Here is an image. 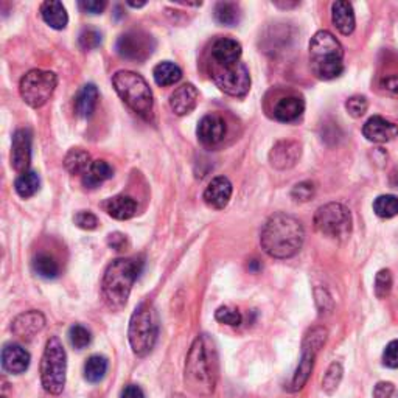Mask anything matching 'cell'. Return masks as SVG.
Returning a JSON list of instances; mask_svg holds the SVG:
<instances>
[{
  "mask_svg": "<svg viewBox=\"0 0 398 398\" xmlns=\"http://www.w3.org/2000/svg\"><path fill=\"white\" fill-rule=\"evenodd\" d=\"M218 380V355L213 341L201 334L190 347L185 360L184 383L198 397H210L215 392Z\"/></svg>",
  "mask_w": 398,
  "mask_h": 398,
  "instance_id": "1",
  "label": "cell"
},
{
  "mask_svg": "<svg viewBox=\"0 0 398 398\" xmlns=\"http://www.w3.org/2000/svg\"><path fill=\"white\" fill-rule=\"evenodd\" d=\"M303 240L305 230L302 223L288 213H276L264 223L260 243L263 251L274 259H291L298 254Z\"/></svg>",
  "mask_w": 398,
  "mask_h": 398,
  "instance_id": "2",
  "label": "cell"
},
{
  "mask_svg": "<svg viewBox=\"0 0 398 398\" xmlns=\"http://www.w3.org/2000/svg\"><path fill=\"white\" fill-rule=\"evenodd\" d=\"M144 269V260L139 257L132 259H117L105 271L101 282L103 300L114 311H120L128 303L132 285Z\"/></svg>",
  "mask_w": 398,
  "mask_h": 398,
  "instance_id": "3",
  "label": "cell"
},
{
  "mask_svg": "<svg viewBox=\"0 0 398 398\" xmlns=\"http://www.w3.org/2000/svg\"><path fill=\"white\" fill-rule=\"evenodd\" d=\"M310 62L319 80L329 81L344 72V49L330 31L321 30L311 37Z\"/></svg>",
  "mask_w": 398,
  "mask_h": 398,
  "instance_id": "4",
  "label": "cell"
},
{
  "mask_svg": "<svg viewBox=\"0 0 398 398\" xmlns=\"http://www.w3.org/2000/svg\"><path fill=\"white\" fill-rule=\"evenodd\" d=\"M112 86L132 111L146 120L151 119L154 106L153 92L142 75L131 70H119L112 76Z\"/></svg>",
  "mask_w": 398,
  "mask_h": 398,
  "instance_id": "5",
  "label": "cell"
},
{
  "mask_svg": "<svg viewBox=\"0 0 398 398\" xmlns=\"http://www.w3.org/2000/svg\"><path fill=\"white\" fill-rule=\"evenodd\" d=\"M159 336V322L151 303L142 302L134 310L129 321L128 339L132 352L137 356H146L156 346Z\"/></svg>",
  "mask_w": 398,
  "mask_h": 398,
  "instance_id": "6",
  "label": "cell"
},
{
  "mask_svg": "<svg viewBox=\"0 0 398 398\" xmlns=\"http://www.w3.org/2000/svg\"><path fill=\"white\" fill-rule=\"evenodd\" d=\"M67 372V355L62 347V342L52 336L47 341L44 355L41 360V383L47 392L59 395L66 386Z\"/></svg>",
  "mask_w": 398,
  "mask_h": 398,
  "instance_id": "7",
  "label": "cell"
},
{
  "mask_svg": "<svg viewBox=\"0 0 398 398\" xmlns=\"http://www.w3.org/2000/svg\"><path fill=\"white\" fill-rule=\"evenodd\" d=\"M58 84V76L50 70L35 69L22 76L19 92L22 100L30 107H42L53 95Z\"/></svg>",
  "mask_w": 398,
  "mask_h": 398,
  "instance_id": "8",
  "label": "cell"
},
{
  "mask_svg": "<svg viewBox=\"0 0 398 398\" xmlns=\"http://www.w3.org/2000/svg\"><path fill=\"white\" fill-rule=\"evenodd\" d=\"M315 228L329 238H347L352 232V215L350 210L339 202H329L317 209L315 215Z\"/></svg>",
  "mask_w": 398,
  "mask_h": 398,
  "instance_id": "9",
  "label": "cell"
},
{
  "mask_svg": "<svg viewBox=\"0 0 398 398\" xmlns=\"http://www.w3.org/2000/svg\"><path fill=\"white\" fill-rule=\"evenodd\" d=\"M327 330L324 327H315V329L308 330V333L305 334L302 342V358L300 363L295 369L291 385H290V391L291 392H299L303 389V386L307 385V381L313 372L315 368V361L316 356L319 353L327 341Z\"/></svg>",
  "mask_w": 398,
  "mask_h": 398,
  "instance_id": "10",
  "label": "cell"
},
{
  "mask_svg": "<svg viewBox=\"0 0 398 398\" xmlns=\"http://www.w3.org/2000/svg\"><path fill=\"white\" fill-rule=\"evenodd\" d=\"M213 81L230 97H245L251 89V75L243 62L232 66H220L213 70Z\"/></svg>",
  "mask_w": 398,
  "mask_h": 398,
  "instance_id": "11",
  "label": "cell"
},
{
  "mask_svg": "<svg viewBox=\"0 0 398 398\" xmlns=\"http://www.w3.org/2000/svg\"><path fill=\"white\" fill-rule=\"evenodd\" d=\"M156 49V41L151 35L142 30H132L117 39L115 52L123 59L144 62L151 57Z\"/></svg>",
  "mask_w": 398,
  "mask_h": 398,
  "instance_id": "12",
  "label": "cell"
},
{
  "mask_svg": "<svg viewBox=\"0 0 398 398\" xmlns=\"http://www.w3.org/2000/svg\"><path fill=\"white\" fill-rule=\"evenodd\" d=\"M302 146L294 140H280L269 153L271 165L277 170H290L299 162Z\"/></svg>",
  "mask_w": 398,
  "mask_h": 398,
  "instance_id": "13",
  "label": "cell"
},
{
  "mask_svg": "<svg viewBox=\"0 0 398 398\" xmlns=\"http://www.w3.org/2000/svg\"><path fill=\"white\" fill-rule=\"evenodd\" d=\"M31 162V132L30 129H18L13 136L11 145V167L25 173Z\"/></svg>",
  "mask_w": 398,
  "mask_h": 398,
  "instance_id": "14",
  "label": "cell"
},
{
  "mask_svg": "<svg viewBox=\"0 0 398 398\" xmlns=\"http://www.w3.org/2000/svg\"><path fill=\"white\" fill-rule=\"evenodd\" d=\"M45 317L41 311L30 310L19 315L11 324V332L22 341H31L44 329Z\"/></svg>",
  "mask_w": 398,
  "mask_h": 398,
  "instance_id": "15",
  "label": "cell"
},
{
  "mask_svg": "<svg viewBox=\"0 0 398 398\" xmlns=\"http://www.w3.org/2000/svg\"><path fill=\"white\" fill-rule=\"evenodd\" d=\"M363 134L369 142L386 144L398 136V127L395 123L383 119V117L373 115L364 123Z\"/></svg>",
  "mask_w": 398,
  "mask_h": 398,
  "instance_id": "16",
  "label": "cell"
},
{
  "mask_svg": "<svg viewBox=\"0 0 398 398\" xmlns=\"http://www.w3.org/2000/svg\"><path fill=\"white\" fill-rule=\"evenodd\" d=\"M226 122L221 119L220 115L216 114H209L206 117H202L201 122L198 123L197 134L201 144H204L207 146H213L216 144H220L226 136Z\"/></svg>",
  "mask_w": 398,
  "mask_h": 398,
  "instance_id": "17",
  "label": "cell"
},
{
  "mask_svg": "<svg viewBox=\"0 0 398 398\" xmlns=\"http://www.w3.org/2000/svg\"><path fill=\"white\" fill-rule=\"evenodd\" d=\"M232 198V184L226 176H218L210 181L204 192V201L209 207L221 210Z\"/></svg>",
  "mask_w": 398,
  "mask_h": 398,
  "instance_id": "18",
  "label": "cell"
},
{
  "mask_svg": "<svg viewBox=\"0 0 398 398\" xmlns=\"http://www.w3.org/2000/svg\"><path fill=\"white\" fill-rule=\"evenodd\" d=\"M198 89L193 84H182L170 97V107L176 115L182 117L190 114L198 105Z\"/></svg>",
  "mask_w": 398,
  "mask_h": 398,
  "instance_id": "19",
  "label": "cell"
},
{
  "mask_svg": "<svg viewBox=\"0 0 398 398\" xmlns=\"http://www.w3.org/2000/svg\"><path fill=\"white\" fill-rule=\"evenodd\" d=\"M30 365V353L19 344H6L2 350V369L13 375L23 373Z\"/></svg>",
  "mask_w": 398,
  "mask_h": 398,
  "instance_id": "20",
  "label": "cell"
},
{
  "mask_svg": "<svg viewBox=\"0 0 398 398\" xmlns=\"http://www.w3.org/2000/svg\"><path fill=\"white\" fill-rule=\"evenodd\" d=\"M241 53V44L232 37H220L216 39L212 45V57L220 66H232L240 62Z\"/></svg>",
  "mask_w": 398,
  "mask_h": 398,
  "instance_id": "21",
  "label": "cell"
},
{
  "mask_svg": "<svg viewBox=\"0 0 398 398\" xmlns=\"http://www.w3.org/2000/svg\"><path fill=\"white\" fill-rule=\"evenodd\" d=\"M103 207L109 216L120 221L131 220L137 213V202L128 194H117L114 198H109Z\"/></svg>",
  "mask_w": 398,
  "mask_h": 398,
  "instance_id": "22",
  "label": "cell"
},
{
  "mask_svg": "<svg viewBox=\"0 0 398 398\" xmlns=\"http://www.w3.org/2000/svg\"><path fill=\"white\" fill-rule=\"evenodd\" d=\"M100 100V92L95 84H86L75 97V114L81 119H90L95 112Z\"/></svg>",
  "mask_w": 398,
  "mask_h": 398,
  "instance_id": "23",
  "label": "cell"
},
{
  "mask_svg": "<svg viewBox=\"0 0 398 398\" xmlns=\"http://www.w3.org/2000/svg\"><path fill=\"white\" fill-rule=\"evenodd\" d=\"M332 21L334 27L338 28L339 33L342 35H352L355 30V11L353 6L350 2H344V0H338L332 5Z\"/></svg>",
  "mask_w": 398,
  "mask_h": 398,
  "instance_id": "24",
  "label": "cell"
},
{
  "mask_svg": "<svg viewBox=\"0 0 398 398\" xmlns=\"http://www.w3.org/2000/svg\"><path fill=\"white\" fill-rule=\"evenodd\" d=\"M303 111H305V101L300 97L290 95L279 100V103L274 107V117L279 122L291 123L299 120Z\"/></svg>",
  "mask_w": 398,
  "mask_h": 398,
  "instance_id": "25",
  "label": "cell"
},
{
  "mask_svg": "<svg viewBox=\"0 0 398 398\" xmlns=\"http://www.w3.org/2000/svg\"><path fill=\"white\" fill-rule=\"evenodd\" d=\"M41 16L47 25L54 30H64L67 27L69 16L64 5L54 0H47L41 5Z\"/></svg>",
  "mask_w": 398,
  "mask_h": 398,
  "instance_id": "26",
  "label": "cell"
},
{
  "mask_svg": "<svg viewBox=\"0 0 398 398\" xmlns=\"http://www.w3.org/2000/svg\"><path fill=\"white\" fill-rule=\"evenodd\" d=\"M114 176V168L109 165V163L103 159L93 160L90 163L89 170L86 171V175L83 176V184L86 189H97L98 185L106 182L107 179H111Z\"/></svg>",
  "mask_w": 398,
  "mask_h": 398,
  "instance_id": "27",
  "label": "cell"
},
{
  "mask_svg": "<svg viewBox=\"0 0 398 398\" xmlns=\"http://www.w3.org/2000/svg\"><path fill=\"white\" fill-rule=\"evenodd\" d=\"M153 76H154L156 84L162 86V88H167V86H173L177 81H181L182 70H181V67L176 66L175 62L163 61L154 67Z\"/></svg>",
  "mask_w": 398,
  "mask_h": 398,
  "instance_id": "28",
  "label": "cell"
},
{
  "mask_svg": "<svg viewBox=\"0 0 398 398\" xmlns=\"http://www.w3.org/2000/svg\"><path fill=\"white\" fill-rule=\"evenodd\" d=\"M90 156L88 151L81 150V148H72L64 158V168L70 175H86V171L90 167Z\"/></svg>",
  "mask_w": 398,
  "mask_h": 398,
  "instance_id": "29",
  "label": "cell"
},
{
  "mask_svg": "<svg viewBox=\"0 0 398 398\" xmlns=\"http://www.w3.org/2000/svg\"><path fill=\"white\" fill-rule=\"evenodd\" d=\"M215 21L224 27H235L241 21V10L235 2H218L213 8Z\"/></svg>",
  "mask_w": 398,
  "mask_h": 398,
  "instance_id": "30",
  "label": "cell"
},
{
  "mask_svg": "<svg viewBox=\"0 0 398 398\" xmlns=\"http://www.w3.org/2000/svg\"><path fill=\"white\" fill-rule=\"evenodd\" d=\"M39 187H41V179H39V175L36 173V171H30V170L25 171V173H21L14 182L16 193H18L19 197L23 199H28L33 197V194H36Z\"/></svg>",
  "mask_w": 398,
  "mask_h": 398,
  "instance_id": "31",
  "label": "cell"
},
{
  "mask_svg": "<svg viewBox=\"0 0 398 398\" xmlns=\"http://www.w3.org/2000/svg\"><path fill=\"white\" fill-rule=\"evenodd\" d=\"M107 372V360L101 355H92L84 364V378L89 383H100Z\"/></svg>",
  "mask_w": 398,
  "mask_h": 398,
  "instance_id": "32",
  "label": "cell"
},
{
  "mask_svg": "<svg viewBox=\"0 0 398 398\" xmlns=\"http://www.w3.org/2000/svg\"><path fill=\"white\" fill-rule=\"evenodd\" d=\"M33 271L39 277L53 280L59 276V264L49 254H39L33 260Z\"/></svg>",
  "mask_w": 398,
  "mask_h": 398,
  "instance_id": "33",
  "label": "cell"
},
{
  "mask_svg": "<svg viewBox=\"0 0 398 398\" xmlns=\"http://www.w3.org/2000/svg\"><path fill=\"white\" fill-rule=\"evenodd\" d=\"M373 212L380 218H394L398 215V198L394 194H381L375 201H373Z\"/></svg>",
  "mask_w": 398,
  "mask_h": 398,
  "instance_id": "34",
  "label": "cell"
},
{
  "mask_svg": "<svg viewBox=\"0 0 398 398\" xmlns=\"http://www.w3.org/2000/svg\"><path fill=\"white\" fill-rule=\"evenodd\" d=\"M69 341L76 350H83L90 346L92 334L88 329H86V327H83L80 324H75L70 327V330H69Z\"/></svg>",
  "mask_w": 398,
  "mask_h": 398,
  "instance_id": "35",
  "label": "cell"
},
{
  "mask_svg": "<svg viewBox=\"0 0 398 398\" xmlns=\"http://www.w3.org/2000/svg\"><path fill=\"white\" fill-rule=\"evenodd\" d=\"M101 41H103V36H101L100 31L93 27L84 28L80 33V36H78V44H80V47L84 52L98 49V47L101 45Z\"/></svg>",
  "mask_w": 398,
  "mask_h": 398,
  "instance_id": "36",
  "label": "cell"
},
{
  "mask_svg": "<svg viewBox=\"0 0 398 398\" xmlns=\"http://www.w3.org/2000/svg\"><path fill=\"white\" fill-rule=\"evenodd\" d=\"M342 373H344V370H342V365L339 363H333L330 365L322 380V389L327 394L332 395L336 391L342 380Z\"/></svg>",
  "mask_w": 398,
  "mask_h": 398,
  "instance_id": "37",
  "label": "cell"
},
{
  "mask_svg": "<svg viewBox=\"0 0 398 398\" xmlns=\"http://www.w3.org/2000/svg\"><path fill=\"white\" fill-rule=\"evenodd\" d=\"M373 290H375V295L378 299H386L392 290V274L389 269H381L377 277H375V285H373Z\"/></svg>",
  "mask_w": 398,
  "mask_h": 398,
  "instance_id": "38",
  "label": "cell"
},
{
  "mask_svg": "<svg viewBox=\"0 0 398 398\" xmlns=\"http://www.w3.org/2000/svg\"><path fill=\"white\" fill-rule=\"evenodd\" d=\"M215 319L218 322L226 324V325H230V327H238L243 321V316L238 310L235 308H230V307H220L216 310L215 313Z\"/></svg>",
  "mask_w": 398,
  "mask_h": 398,
  "instance_id": "39",
  "label": "cell"
},
{
  "mask_svg": "<svg viewBox=\"0 0 398 398\" xmlns=\"http://www.w3.org/2000/svg\"><path fill=\"white\" fill-rule=\"evenodd\" d=\"M368 107H369V101L363 95L350 97L346 101L347 112L352 117H355V119H360V117H363L365 114V111H368Z\"/></svg>",
  "mask_w": 398,
  "mask_h": 398,
  "instance_id": "40",
  "label": "cell"
},
{
  "mask_svg": "<svg viewBox=\"0 0 398 398\" xmlns=\"http://www.w3.org/2000/svg\"><path fill=\"white\" fill-rule=\"evenodd\" d=\"M316 187L311 182H300L298 185H294V189L291 190V197L294 201L298 202H307L315 197Z\"/></svg>",
  "mask_w": 398,
  "mask_h": 398,
  "instance_id": "41",
  "label": "cell"
},
{
  "mask_svg": "<svg viewBox=\"0 0 398 398\" xmlns=\"http://www.w3.org/2000/svg\"><path fill=\"white\" fill-rule=\"evenodd\" d=\"M74 221L78 228L83 230H95L98 228V218L92 212H86V210L78 212L74 218Z\"/></svg>",
  "mask_w": 398,
  "mask_h": 398,
  "instance_id": "42",
  "label": "cell"
},
{
  "mask_svg": "<svg viewBox=\"0 0 398 398\" xmlns=\"http://www.w3.org/2000/svg\"><path fill=\"white\" fill-rule=\"evenodd\" d=\"M383 364L389 369H398V341L389 342L383 352Z\"/></svg>",
  "mask_w": 398,
  "mask_h": 398,
  "instance_id": "43",
  "label": "cell"
},
{
  "mask_svg": "<svg viewBox=\"0 0 398 398\" xmlns=\"http://www.w3.org/2000/svg\"><path fill=\"white\" fill-rule=\"evenodd\" d=\"M78 5H80V8L84 13H89V14H101L107 6L105 0H81Z\"/></svg>",
  "mask_w": 398,
  "mask_h": 398,
  "instance_id": "44",
  "label": "cell"
},
{
  "mask_svg": "<svg viewBox=\"0 0 398 398\" xmlns=\"http://www.w3.org/2000/svg\"><path fill=\"white\" fill-rule=\"evenodd\" d=\"M107 245H109V247L115 249V251H123V249L127 247L128 241H127V237H124L123 233L114 232V233H109V235H107Z\"/></svg>",
  "mask_w": 398,
  "mask_h": 398,
  "instance_id": "45",
  "label": "cell"
},
{
  "mask_svg": "<svg viewBox=\"0 0 398 398\" xmlns=\"http://www.w3.org/2000/svg\"><path fill=\"white\" fill-rule=\"evenodd\" d=\"M394 385L387 383V381H381L373 389V397L375 398H391L394 395Z\"/></svg>",
  "mask_w": 398,
  "mask_h": 398,
  "instance_id": "46",
  "label": "cell"
},
{
  "mask_svg": "<svg viewBox=\"0 0 398 398\" xmlns=\"http://www.w3.org/2000/svg\"><path fill=\"white\" fill-rule=\"evenodd\" d=\"M381 88L391 95L398 97V75H389L381 80Z\"/></svg>",
  "mask_w": 398,
  "mask_h": 398,
  "instance_id": "47",
  "label": "cell"
},
{
  "mask_svg": "<svg viewBox=\"0 0 398 398\" xmlns=\"http://www.w3.org/2000/svg\"><path fill=\"white\" fill-rule=\"evenodd\" d=\"M120 398H145V394L140 386L128 385V386H124Z\"/></svg>",
  "mask_w": 398,
  "mask_h": 398,
  "instance_id": "48",
  "label": "cell"
},
{
  "mask_svg": "<svg viewBox=\"0 0 398 398\" xmlns=\"http://www.w3.org/2000/svg\"><path fill=\"white\" fill-rule=\"evenodd\" d=\"M262 267H260V263L257 262V260H252L251 263H249V269L251 271H259Z\"/></svg>",
  "mask_w": 398,
  "mask_h": 398,
  "instance_id": "49",
  "label": "cell"
},
{
  "mask_svg": "<svg viewBox=\"0 0 398 398\" xmlns=\"http://www.w3.org/2000/svg\"><path fill=\"white\" fill-rule=\"evenodd\" d=\"M128 5L132 8H142L146 5V2H128Z\"/></svg>",
  "mask_w": 398,
  "mask_h": 398,
  "instance_id": "50",
  "label": "cell"
}]
</instances>
